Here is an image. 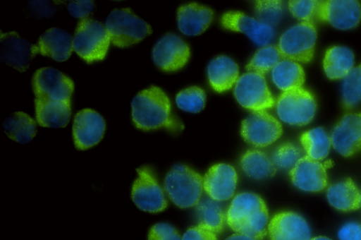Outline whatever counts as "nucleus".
<instances>
[{
  "label": "nucleus",
  "instance_id": "nucleus-9",
  "mask_svg": "<svg viewBox=\"0 0 361 240\" xmlns=\"http://www.w3.org/2000/svg\"><path fill=\"white\" fill-rule=\"evenodd\" d=\"M131 197L136 206L142 211L156 213L167 206L164 193L152 169L147 166L137 169Z\"/></svg>",
  "mask_w": 361,
  "mask_h": 240
},
{
  "label": "nucleus",
  "instance_id": "nucleus-6",
  "mask_svg": "<svg viewBox=\"0 0 361 240\" xmlns=\"http://www.w3.org/2000/svg\"><path fill=\"white\" fill-rule=\"evenodd\" d=\"M317 30L312 22H300L285 31L278 49L282 59L308 63L314 56Z\"/></svg>",
  "mask_w": 361,
  "mask_h": 240
},
{
  "label": "nucleus",
  "instance_id": "nucleus-26",
  "mask_svg": "<svg viewBox=\"0 0 361 240\" xmlns=\"http://www.w3.org/2000/svg\"><path fill=\"white\" fill-rule=\"evenodd\" d=\"M355 56L353 51L343 46L329 48L323 59V68L331 80L343 79L353 68Z\"/></svg>",
  "mask_w": 361,
  "mask_h": 240
},
{
  "label": "nucleus",
  "instance_id": "nucleus-28",
  "mask_svg": "<svg viewBox=\"0 0 361 240\" xmlns=\"http://www.w3.org/2000/svg\"><path fill=\"white\" fill-rule=\"evenodd\" d=\"M3 127L11 139L21 144L30 142L37 133L36 122L23 112H15L6 118L3 123Z\"/></svg>",
  "mask_w": 361,
  "mask_h": 240
},
{
  "label": "nucleus",
  "instance_id": "nucleus-7",
  "mask_svg": "<svg viewBox=\"0 0 361 240\" xmlns=\"http://www.w3.org/2000/svg\"><path fill=\"white\" fill-rule=\"evenodd\" d=\"M276 108L281 121L301 126L313 119L317 104L312 94L301 87L283 92L277 99Z\"/></svg>",
  "mask_w": 361,
  "mask_h": 240
},
{
  "label": "nucleus",
  "instance_id": "nucleus-33",
  "mask_svg": "<svg viewBox=\"0 0 361 240\" xmlns=\"http://www.w3.org/2000/svg\"><path fill=\"white\" fill-rule=\"evenodd\" d=\"M281 60V56L276 45H266L257 51L246 66L248 72L264 75L271 71Z\"/></svg>",
  "mask_w": 361,
  "mask_h": 240
},
{
  "label": "nucleus",
  "instance_id": "nucleus-10",
  "mask_svg": "<svg viewBox=\"0 0 361 240\" xmlns=\"http://www.w3.org/2000/svg\"><path fill=\"white\" fill-rule=\"evenodd\" d=\"M241 136L248 143L255 147H266L282 134L281 123L266 111L253 112L241 124Z\"/></svg>",
  "mask_w": 361,
  "mask_h": 240
},
{
  "label": "nucleus",
  "instance_id": "nucleus-5",
  "mask_svg": "<svg viewBox=\"0 0 361 240\" xmlns=\"http://www.w3.org/2000/svg\"><path fill=\"white\" fill-rule=\"evenodd\" d=\"M73 49L87 63L104 59L111 42L108 31L102 23L92 19H81L73 37Z\"/></svg>",
  "mask_w": 361,
  "mask_h": 240
},
{
  "label": "nucleus",
  "instance_id": "nucleus-14",
  "mask_svg": "<svg viewBox=\"0 0 361 240\" xmlns=\"http://www.w3.org/2000/svg\"><path fill=\"white\" fill-rule=\"evenodd\" d=\"M152 55L154 63L160 69L174 71L187 63L190 57V49L179 37L168 33L156 43Z\"/></svg>",
  "mask_w": 361,
  "mask_h": 240
},
{
  "label": "nucleus",
  "instance_id": "nucleus-4",
  "mask_svg": "<svg viewBox=\"0 0 361 240\" xmlns=\"http://www.w3.org/2000/svg\"><path fill=\"white\" fill-rule=\"evenodd\" d=\"M105 27L112 44L121 48L140 42L152 32L149 25L129 8L113 10Z\"/></svg>",
  "mask_w": 361,
  "mask_h": 240
},
{
  "label": "nucleus",
  "instance_id": "nucleus-34",
  "mask_svg": "<svg viewBox=\"0 0 361 240\" xmlns=\"http://www.w3.org/2000/svg\"><path fill=\"white\" fill-rule=\"evenodd\" d=\"M177 106L185 112L197 113L205 104V94L198 87H190L181 90L176 97Z\"/></svg>",
  "mask_w": 361,
  "mask_h": 240
},
{
  "label": "nucleus",
  "instance_id": "nucleus-12",
  "mask_svg": "<svg viewBox=\"0 0 361 240\" xmlns=\"http://www.w3.org/2000/svg\"><path fill=\"white\" fill-rule=\"evenodd\" d=\"M32 90L35 98L71 102L74 84L57 69L44 67L37 70L33 75Z\"/></svg>",
  "mask_w": 361,
  "mask_h": 240
},
{
  "label": "nucleus",
  "instance_id": "nucleus-38",
  "mask_svg": "<svg viewBox=\"0 0 361 240\" xmlns=\"http://www.w3.org/2000/svg\"><path fill=\"white\" fill-rule=\"evenodd\" d=\"M148 240H182V238L171 225L166 223H157L151 227L148 234Z\"/></svg>",
  "mask_w": 361,
  "mask_h": 240
},
{
  "label": "nucleus",
  "instance_id": "nucleus-39",
  "mask_svg": "<svg viewBox=\"0 0 361 240\" xmlns=\"http://www.w3.org/2000/svg\"><path fill=\"white\" fill-rule=\"evenodd\" d=\"M30 15L36 19L41 18H51L56 8L49 1H30L27 5Z\"/></svg>",
  "mask_w": 361,
  "mask_h": 240
},
{
  "label": "nucleus",
  "instance_id": "nucleus-29",
  "mask_svg": "<svg viewBox=\"0 0 361 240\" xmlns=\"http://www.w3.org/2000/svg\"><path fill=\"white\" fill-rule=\"evenodd\" d=\"M199 225L214 232L222 231L226 222V213L219 203L212 198H203L197 205Z\"/></svg>",
  "mask_w": 361,
  "mask_h": 240
},
{
  "label": "nucleus",
  "instance_id": "nucleus-22",
  "mask_svg": "<svg viewBox=\"0 0 361 240\" xmlns=\"http://www.w3.org/2000/svg\"><path fill=\"white\" fill-rule=\"evenodd\" d=\"M212 18L213 11L209 8L195 3L181 6L177 13L179 30L189 36H196L204 32Z\"/></svg>",
  "mask_w": 361,
  "mask_h": 240
},
{
  "label": "nucleus",
  "instance_id": "nucleus-20",
  "mask_svg": "<svg viewBox=\"0 0 361 240\" xmlns=\"http://www.w3.org/2000/svg\"><path fill=\"white\" fill-rule=\"evenodd\" d=\"M238 175L235 169L227 164L211 167L203 177V188L210 198L216 201L231 198L235 191Z\"/></svg>",
  "mask_w": 361,
  "mask_h": 240
},
{
  "label": "nucleus",
  "instance_id": "nucleus-24",
  "mask_svg": "<svg viewBox=\"0 0 361 240\" xmlns=\"http://www.w3.org/2000/svg\"><path fill=\"white\" fill-rule=\"evenodd\" d=\"M207 75L212 88L216 92H222L231 88L238 81V66L231 58L220 56L209 63Z\"/></svg>",
  "mask_w": 361,
  "mask_h": 240
},
{
  "label": "nucleus",
  "instance_id": "nucleus-1",
  "mask_svg": "<svg viewBox=\"0 0 361 240\" xmlns=\"http://www.w3.org/2000/svg\"><path fill=\"white\" fill-rule=\"evenodd\" d=\"M131 108L133 122L140 130H175L180 126L171 115L168 97L158 87L151 86L138 92L131 102Z\"/></svg>",
  "mask_w": 361,
  "mask_h": 240
},
{
  "label": "nucleus",
  "instance_id": "nucleus-44",
  "mask_svg": "<svg viewBox=\"0 0 361 240\" xmlns=\"http://www.w3.org/2000/svg\"><path fill=\"white\" fill-rule=\"evenodd\" d=\"M310 240H331V239L326 237V236H316L314 238L310 239Z\"/></svg>",
  "mask_w": 361,
  "mask_h": 240
},
{
  "label": "nucleus",
  "instance_id": "nucleus-40",
  "mask_svg": "<svg viewBox=\"0 0 361 240\" xmlns=\"http://www.w3.org/2000/svg\"><path fill=\"white\" fill-rule=\"evenodd\" d=\"M67 8L72 16L83 19L93 11L94 4L90 0L71 1Z\"/></svg>",
  "mask_w": 361,
  "mask_h": 240
},
{
  "label": "nucleus",
  "instance_id": "nucleus-15",
  "mask_svg": "<svg viewBox=\"0 0 361 240\" xmlns=\"http://www.w3.org/2000/svg\"><path fill=\"white\" fill-rule=\"evenodd\" d=\"M106 128L104 118L97 112L84 109L78 112L73 124V138L77 149L85 150L97 145Z\"/></svg>",
  "mask_w": 361,
  "mask_h": 240
},
{
  "label": "nucleus",
  "instance_id": "nucleus-43",
  "mask_svg": "<svg viewBox=\"0 0 361 240\" xmlns=\"http://www.w3.org/2000/svg\"><path fill=\"white\" fill-rule=\"evenodd\" d=\"M225 240H258L253 237L243 234L235 233L226 238Z\"/></svg>",
  "mask_w": 361,
  "mask_h": 240
},
{
  "label": "nucleus",
  "instance_id": "nucleus-19",
  "mask_svg": "<svg viewBox=\"0 0 361 240\" xmlns=\"http://www.w3.org/2000/svg\"><path fill=\"white\" fill-rule=\"evenodd\" d=\"M221 24L228 30L246 35L259 46H266L274 36L272 26L240 11H229L224 14Z\"/></svg>",
  "mask_w": 361,
  "mask_h": 240
},
{
  "label": "nucleus",
  "instance_id": "nucleus-27",
  "mask_svg": "<svg viewBox=\"0 0 361 240\" xmlns=\"http://www.w3.org/2000/svg\"><path fill=\"white\" fill-rule=\"evenodd\" d=\"M271 80L279 90L286 92L302 87L305 72L298 62L281 59L271 70Z\"/></svg>",
  "mask_w": 361,
  "mask_h": 240
},
{
  "label": "nucleus",
  "instance_id": "nucleus-42",
  "mask_svg": "<svg viewBox=\"0 0 361 240\" xmlns=\"http://www.w3.org/2000/svg\"><path fill=\"white\" fill-rule=\"evenodd\" d=\"M339 240H361V224L350 222L345 224L338 232Z\"/></svg>",
  "mask_w": 361,
  "mask_h": 240
},
{
  "label": "nucleus",
  "instance_id": "nucleus-8",
  "mask_svg": "<svg viewBox=\"0 0 361 240\" xmlns=\"http://www.w3.org/2000/svg\"><path fill=\"white\" fill-rule=\"evenodd\" d=\"M234 95L242 107L253 112L265 111L274 104L264 77L255 73L247 72L238 78Z\"/></svg>",
  "mask_w": 361,
  "mask_h": 240
},
{
  "label": "nucleus",
  "instance_id": "nucleus-31",
  "mask_svg": "<svg viewBox=\"0 0 361 240\" xmlns=\"http://www.w3.org/2000/svg\"><path fill=\"white\" fill-rule=\"evenodd\" d=\"M307 156L321 161L329 155L331 148L330 137L322 127H317L304 132L300 138Z\"/></svg>",
  "mask_w": 361,
  "mask_h": 240
},
{
  "label": "nucleus",
  "instance_id": "nucleus-18",
  "mask_svg": "<svg viewBox=\"0 0 361 240\" xmlns=\"http://www.w3.org/2000/svg\"><path fill=\"white\" fill-rule=\"evenodd\" d=\"M269 240H310V228L306 220L293 212L276 214L267 226Z\"/></svg>",
  "mask_w": 361,
  "mask_h": 240
},
{
  "label": "nucleus",
  "instance_id": "nucleus-35",
  "mask_svg": "<svg viewBox=\"0 0 361 240\" xmlns=\"http://www.w3.org/2000/svg\"><path fill=\"white\" fill-rule=\"evenodd\" d=\"M302 157L300 148L293 143H286L276 149L271 160L276 167L290 170Z\"/></svg>",
  "mask_w": 361,
  "mask_h": 240
},
{
  "label": "nucleus",
  "instance_id": "nucleus-13",
  "mask_svg": "<svg viewBox=\"0 0 361 240\" xmlns=\"http://www.w3.org/2000/svg\"><path fill=\"white\" fill-rule=\"evenodd\" d=\"M331 143L334 149L348 157L361 150V112L344 115L333 128Z\"/></svg>",
  "mask_w": 361,
  "mask_h": 240
},
{
  "label": "nucleus",
  "instance_id": "nucleus-41",
  "mask_svg": "<svg viewBox=\"0 0 361 240\" xmlns=\"http://www.w3.org/2000/svg\"><path fill=\"white\" fill-rule=\"evenodd\" d=\"M182 240H217L216 233L200 226L189 228L183 234Z\"/></svg>",
  "mask_w": 361,
  "mask_h": 240
},
{
  "label": "nucleus",
  "instance_id": "nucleus-3",
  "mask_svg": "<svg viewBox=\"0 0 361 240\" xmlns=\"http://www.w3.org/2000/svg\"><path fill=\"white\" fill-rule=\"evenodd\" d=\"M164 191L171 200L180 208L197 205L203 191V177L184 164L174 165L166 174Z\"/></svg>",
  "mask_w": 361,
  "mask_h": 240
},
{
  "label": "nucleus",
  "instance_id": "nucleus-16",
  "mask_svg": "<svg viewBox=\"0 0 361 240\" xmlns=\"http://www.w3.org/2000/svg\"><path fill=\"white\" fill-rule=\"evenodd\" d=\"M329 162H321L305 155L302 156L290 170L292 183L307 192H319L328 184L326 168Z\"/></svg>",
  "mask_w": 361,
  "mask_h": 240
},
{
  "label": "nucleus",
  "instance_id": "nucleus-21",
  "mask_svg": "<svg viewBox=\"0 0 361 240\" xmlns=\"http://www.w3.org/2000/svg\"><path fill=\"white\" fill-rule=\"evenodd\" d=\"M73 39L66 31L51 28L45 31L35 44L38 54L56 61H66L73 49Z\"/></svg>",
  "mask_w": 361,
  "mask_h": 240
},
{
  "label": "nucleus",
  "instance_id": "nucleus-2",
  "mask_svg": "<svg viewBox=\"0 0 361 240\" xmlns=\"http://www.w3.org/2000/svg\"><path fill=\"white\" fill-rule=\"evenodd\" d=\"M269 213L266 203L253 193H241L232 200L226 223L236 233L261 240L267 234Z\"/></svg>",
  "mask_w": 361,
  "mask_h": 240
},
{
  "label": "nucleus",
  "instance_id": "nucleus-11",
  "mask_svg": "<svg viewBox=\"0 0 361 240\" xmlns=\"http://www.w3.org/2000/svg\"><path fill=\"white\" fill-rule=\"evenodd\" d=\"M316 20L341 30L355 28L361 20V4L354 0L319 1Z\"/></svg>",
  "mask_w": 361,
  "mask_h": 240
},
{
  "label": "nucleus",
  "instance_id": "nucleus-32",
  "mask_svg": "<svg viewBox=\"0 0 361 240\" xmlns=\"http://www.w3.org/2000/svg\"><path fill=\"white\" fill-rule=\"evenodd\" d=\"M341 95L345 109H350L361 102V64L353 67L343 78Z\"/></svg>",
  "mask_w": 361,
  "mask_h": 240
},
{
  "label": "nucleus",
  "instance_id": "nucleus-30",
  "mask_svg": "<svg viewBox=\"0 0 361 240\" xmlns=\"http://www.w3.org/2000/svg\"><path fill=\"white\" fill-rule=\"evenodd\" d=\"M240 165L244 172L255 179H263L274 175L276 167L267 154L258 150H247L241 157Z\"/></svg>",
  "mask_w": 361,
  "mask_h": 240
},
{
  "label": "nucleus",
  "instance_id": "nucleus-37",
  "mask_svg": "<svg viewBox=\"0 0 361 240\" xmlns=\"http://www.w3.org/2000/svg\"><path fill=\"white\" fill-rule=\"evenodd\" d=\"M318 3L314 0H294L288 2V8L291 14L301 22L314 23Z\"/></svg>",
  "mask_w": 361,
  "mask_h": 240
},
{
  "label": "nucleus",
  "instance_id": "nucleus-17",
  "mask_svg": "<svg viewBox=\"0 0 361 240\" xmlns=\"http://www.w3.org/2000/svg\"><path fill=\"white\" fill-rule=\"evenodd\" d=\"M0 59L20 72L25 71L33 57L38 54L35 44H31L15 32L1 31Z\"/></svg>",
  "mask_w": 361,
  "mask_h": 240
},
{
  "label": "nucleus",
  "instance_id": "nucleus-36",
  "mask_svg": "<svg viewBox=\"0 0 361 240\" xmlns=\"http://www.w3.org/2000/svg\"><path fill=\"white\" fill-rule=\"evenodd\" d=\"M255 10L258 20L272 26L281 18L283 4L281 1H257Z\"/></svg>",
  "mask_w": 361,
  "mask_h": 240
},
{
  "label": "nucleus",
  "instance_id": "nucleus-25",
  "mask_svg": "<svg viewBox=\"0 0 361 240\" xmlns=\"http://www.w3.org/2000/svg\"><path fill=\"white\" fill-rule=\"evenodd\" d=\"M326 197L330 205L341 211L355 210L361 206V193L350 178L330 186Z\"/></svg>",
  "mask_w": 361,
  "mask_h": 240
},
{
  "label": "nucleus",
  "instance_id": "nucleus-23",
  "mask_svg": "<svg viewBox=\"0 0 361 240\" xmlns=\"http://www.w3.org/2000/svg\"><path fill=\"white\" fill-rule=\"evenodd\" d=\"M35 104L36 119L41 126L62 128L70 120L71 102L35 98Z\"/></svg>",
  "mask_w": 361,
  "mask_h": 240
}]
</instances>
